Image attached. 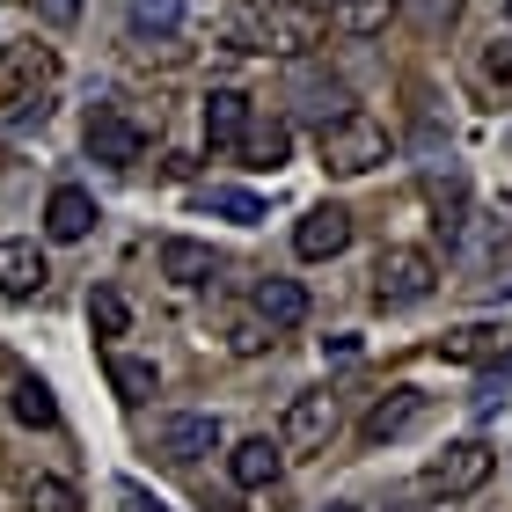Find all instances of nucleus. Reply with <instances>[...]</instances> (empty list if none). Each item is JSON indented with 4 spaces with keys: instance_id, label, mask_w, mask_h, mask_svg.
Returning <instances> with one entry per match:
<instances>
[{
    "instance_id": "nucleus-1",
    "label": "nucleus",
    "mask_w": 512,
    "mask_h": 512,
    "mask_svg": "<svg viewBox=\"0 0 512 512\" xmlns=\"http://www.w3.org/2000/svg\"><path fill=\"white\" fill-rule=\"evenodd\" d=\"M322 44V8L308 0H242L227 15V52H249V59H300Z\"/></svg>"
},
{
    "instance_id": "nucleus-2",
    "label": "nucleus",
    "mask_w": 512,
    "mask_h": 512,
    "mask_svg": "<svg viewBox=\"0 0 512 512\" xmlns=\"http://www.w3.org/2000/svg\"><path fill=\"white\" fill-rule=\"evenodd\" d=\"M454 249H461V264H469V293H483V300L512 293V220L469 213L461 235H454Z\"/></svg>"
},
{
    "instance_id": "nucleus-3",
    "label": "nucleus",
    "mask_w": 512,
    "mask_h": 512,
    "mask_svg": "<svg viewBox=\"0 0 512 512\" xmlns=\"http://www.w3.org/2000/svg\"><path fill=\"white\" fill-rule=\"evenodd\" d=\"M315 154H322L330 176H366V169L388 161V125L366 118V110H344V118L315 125Z\"/></svg>"
},
{
    "instance_id": "nucleus-4",
    "label": "nucleus",
    "mask_w": 512,
    "mask_h": 512,
    "mask_svg": "<svg viewBox=\"0 0 512 512\" xmlns=\"http://www.w3.org/2000/svg\"><path fill=\"white\" fill-rule=\"evenodd\" d=\"M432 286H439L432 249H410V242L381 249V264H374V300L381 308H417V300H432Z\"/></svg>"
},
{
    "instance_id": "nucleus-5",
    "label": "nucleus",
    "mask_w": 512,
    "mask_h": 512,
    "mask_svg": "<svg viewBox=\"0 0 512 512\" xmlns=\"http://www.w3.org/2000/svg\"><path fill=\"white\" fill-rule=\"evenodd\" d=\"M491 469H498V454L483 447V439H447V447L425 461V491L432 498H469V491L491 483Z\"/></svg>"
},
{
    "instance_id": "nucleus-6",
    "label": "nucleus",
    "mask_w": 512,
    "mask_h": 512,
    "mask_svg": "<svg viewBox=\"0 0 512 512\" xmlns=\"http://www.w3.org/2000/svg\"><path fill=\"white\" fill-rule=\"evenodd\" d=\"M154 454L169 469H191V461L220 454V417L213 410H161L154 417Z\"/></svg>"
},
{
    "instance_id": "nucleus-7",
    "label": "nucleus",
    "mask_w": 512,
    "mask_h": 512,
    "mask_svg": "<svg viewBox=\"0 0 512 512\" xmlns=\"http://www.w3.org/2000/svg\"><path fill=\"white\" fill-rule=\"evenodd\" d=\"M330 439H337V395L330 388L293 395L286 417H278V454H322Z\"/></svg>"
},
{
    "instance_id": "nucleus-8",
    "label": "nucleus",
    "mask_w": 512,
    "mask_h": 512,
    "mask_svg": "<svg viewBox=\"0 0 512 512\" xmlns=\"http://www.w3.org/2000/svg\"><path fill=\"white\" fill-rule=\"evenodd\" d=\"M88 154L110 161V169H132V161H147V125L118 103H96L88 110Z\"/></svg>"
},
{
    "instance_id": "nucleus-9",
    "label": "nucleus",
    "mask_w": 512,
    "mask_h": 512,
    "mask_svg": "<svg viewBox=\"0 0 512 512\" xmlns=\"http://www.w3.org/2000/svg\"><path fill=\"white\" fill-rule=\"evenodd\" d=\"M425 410H432V395H425V388L395 381V388L381 395V403L359 417V439H366V447H388V439H403L410 425H425Z\"/></svg>"
},
{
    "instance_id": "nucleus-10",
    "label": "nucleus",
    "mask_w": 512,
    "mask_h": 512,
    "mask_svg": "<svg viewBox=\"0 0 512 512\" xmlns=\"http://www.w3.org/2000/svg\"><path fill=\"white\" fill-rule=\"evenodd\" d=\"M505 352H512L505 322H461V330L432 344V359H447V366H505Z\"/></svg>"
},
{
    "instance_id": "nucleus-11",
    "label": "nucleus",
    "mask_w": 512,
    "mask_h": 512,
    "mask_svg": "<svg viewBox=\"0 0 512 512\" xmlns=\"http://www.w3.org/2000/svg\"><path fill=\"white\" fill-rule=\"evenodd\" d=\"M293 249L308 256V264H330V256H344V249H352V213H344V205H308V213H300V227H293Z\"/></svg>"
},
{
    "instance_id": "nucleus-12",
    "label": "nucleus",
    "mask_w": 512,
    "mask_h": 512,
    "mask_svg": "<svg viewBox=\"0 0 512 512\" xmlns=\"http://www.w3.org/2000/svg\"><path fill=\"white\" fill-rule=\"evenodd\" d=\"M256 322H264V330H300V322H308V286H300V278H256Z\"/></svg>"
},
{
    "instance_id": "nucleus-13",
    "label": "nucleus",
    "mask_w": 512,
    "mask_h": 512,
    "mask_svg": "<svg viewBox=\"0 0 512 512\" xmlns=\"http://www.w3.org/2000/svg\"><path fill=\"white\" fill-rule=\"evenodd\" d=\"M249 96L242 88H213V96H205V147H220V154H235L242 147V132H249Z\"/></svg>"
},
{
    "instance_id": "nucleus-14",
    "label": "nucleus",
    "mask_w": 512,
    "mask_h": 512,
    "mask_svg": "<svg viewBox=\"0 0 512 512\" xmlns=\"http://www.w3.org/2000/svg\"><path fill=\"white\" fill-rule=\"evenodd\" d=\"M44 278H52V271H44V249L37 242H0V293H8V300H37L44 293Z\"/></svg>"
},
{
    "instance_id": "nucleus-15",
    "label": "nucleus",
    "mask_w": 512,
    "mask_h": 512,
    "mask_svg": "<svg viewBox=\"0 0 512 512\" xmlns=\"http://www.w3.org/2000/svg\"><path fill=\"white\" fill-rule=\"evenodd\" d=\"M88 227H96V198H88L81 183H59V191L44 198V235L52 242H81Z\"/></svg>"
},
{
    "instance_id": "nucleus-16",
    "label": "nucleus",
    "mask_w": 512,
    "mask_h": 512,
    "mask_svg": "<svg viewBox=\"0 0 512 512\" xmlns=\"http://www.w3.org/2000/svg\"><path fill=\"white\" fill-rule=\"evenodd\" d=\"M161 278H169V286H213L220 256L205 242H191V235H169V242H161Z\"/></svg>"
},
{
    "instance_id": "nucleus-17",
    "label": "nucleus",
    "mask_w": 512,
    "mask_h": 512,
    "mask_svg": "<svg viewBox=\"0 0 512 512\" xmlns=\"http://www.w3.org/2000/svg\"><path fill=\"white\" fill-rule=\"evenodd\" d=\"M249 169H286L293 161V125H278V118H249L242 132V147H235Z\"/></svg>"
},
{
    "instance_id": "nucleus-18",
    "label": "nucleus",
    "mask_w": 512,
    "mask_h": 512,
    "mask_svg": "<svg viewBox=\"0 0 512 512\" xmlns=\"http://www.w3.org/2000/svg\"><path fill=\"white\" fill-rule=\"evenodd\" d=\"M15 491H22V512H81V491L52 469H15Z\"/></svg>"
},
{
    "instance_id": "nucleus-19",
    "label": "nucleus",
    "mask_w": 512,
    "mask_h": 512,
    "mask_svg": "<svg viewBox=\"0 0 512 512\" xmlns=\"http://www.w3.org/2000/svg\"><path fill=\"white\" fill-rule=\"evenodd\" d=\"M278 469H286L278 439H242V447L227 454V476H235L242 491H264V483H278Z\"/></svg>"
},
{
    "instance_id": "nucleus-20",
    "label": "nucleus",
    "mask_w": 512,
    "mask_h": 512,
    "mask_svg": "<svg viewBox=\"0 0 512 512\" xmlns=\"http://www.w3.org/2000/svg\"><path fill=\"white\" fill-rule=\"evenodd\" d=\"M110 388H118V403H147V395H161V366L132 359V352H110Z\"/></svg>"
},
{
    "instance_id": "nucleus-21",
    "label": "nucleus",
    "mask_w": 512,
    "mask_h": 512,
    "mask_svg": "<svg viewBox=\"0 0 512 512\" xmlns=\"http://www.w3.org/2000/svg\"><path fill=\"white\" fill-rule=\"evenodd\" d=\"M395 8H403V0H330V22L344 37H381Z\"/></svg>"
},
{
    "instance_id": "nucleus-22",
    "label": "nucleus",
    "mask_w": 512,
    "mask_h": 512,
    "mask_svg": "<svg viewBox=\"0 0 512 512\" xmlns=\"http://www.w3.org/2000/svg\"><path fill=\"white\" fill-rule=\"evenodd\" d=\"M352 110V96H344V81H322V74H300V118L308 125H330Z\"/></svg>"
},
{
    "instance_id": "nucleus-23",
    "label": "nucleus",
    "mask_w": 512,
    "mask_h": 512,
    "mask_svg": "<svg viewBox=\"0 0 512 512\" xmlns=\"http://www.w3.org/2000/svg\"><path fill=\"white\" fill-rule=\"evenodd\" d=\"M8 410H15L30 432H52V425H59V403H52V388H44V381H15Z\"/></svg>"
},
{
    "instance_id": "nucleus-24",
    "label": "nucleus",
    "mask_w": 512,
    "mask_h": 512,
    "mask_svg": "<svg viewBox=\"0 0 512 512\" xmlns=\"http://www.w3.org/2000/svg\"><path fill=\"white\" fill-rule=\"evenodd\" d=\"M205 205H213V213H227V220H242V227L264 220V198L242 191V183H213V191H205Z\"/></svg>"
},
{
    "instance_id": "nucleus-25",
    "label": "nucleus",
    "mask_w": 512,
    "mask_h": 512,
    "mask_svg": "<svg viewBox=\"0 0 512 512\" xmlns=\"http://www.w3.org/2000/svg\"><path fill=\"white\" fill-rule=\"evenodd\" d=\"M88 322H96L103 337H125V330H132V308H125V293H118V286H96V293H88Z\"/></svg>"
},
{
    "instance_id": "nucleus-26",
    "label": "nucleus",
    "mask_w": 512,
    "mask_h": 512,
    "mask_svg": "<svg viewBox=\"0 0 512 512\" xmlns=\"http://www.w3.org/2000/svg\"><path fill=\"white\" fill-rule=\"evenodd\" d=\"M183 22V0H132V30L139 37H169Z\"/></svg>"
},
{
    "instance_id": "nucleus-27",
    "label": "nucleus",
    "mask_w": 512,
    "mask_h": 512,
    "mask_svg": "<svg viewBox=\"0 0 512 512\" xmlns=\"http://www.w3.org/2000/svg\"><path fill=\"white\" fill-rule=\"evenodd\" d=\"M271 337H278V330H264L256 315H242V322H235V337H227V344H235V352H264Z\"/></svg>"
},
{
    "instance_id": "nucleus-28",
    "label": "nucleus",
    "mask_w": 512,
    "mask_h": 512,
    "mask_svg": "<svg viewBox=\"0 0 512 512\" xmlns=\"http://www.w3.org/2000/svg\"><path fill=\"white\" fill-rule=\"evenodd\" d=\"M30 8H37L44 22H59V30H66V22H74V15H81V0H30Z\"/></svg>"
},
{
    "instance_id": "nucleus-29",
    "label": "nucleus",
    "mask_w": 512,
    "mask_h": 512,
    "mask_svg": "<svg viewBox=\"0 0 512 512\" xmlns=\"http://www.w3.org/2000/svg\"><path fill=\"white\" fill-rule=\"evenodd\" d=\"M118 498H125V505H132V512H169V505H161V498H147V491H139V483H132V476H125V483H118Z\"/></svg>"
},
{
    "instance_id": "nucleus-30",
    "label": "nucleus",
    "mask_w": 512,
    "mask_h": 512,
    "mask_svg": "<svg viewBox=\"0 0 512 512\" xmlns=\"http://www.w3.org/2000/svg\"><path fill=\"white\" fill-rule=\"evenodd\" d=\"M322 512H359V505H322Z\"/></svg>"
},
{
    "instance_id": "nucleus-31",
    "label": "nucleus",
    "mask_w": 512,
    "mask_h": 512,
    "mask_svg": "<svg viewBox=\"0 0 512 512\" xmlns=\"http://www.w3.org/2000/svg\"><path fill=\"white\" fill-rule=\"evenodd\" d=\"M505 374H512V352H505Z\"/></svg>"
},
{
    "instance_id": "nucleus-32",
    "label": "nucleus",
    "mask_w": 512,
    "mask_h": 512,
    "mask_svg": "<svg viewBox=\"0 0 512 512\" xmlns=\"http://www.w3.org/2000/svg\"><path fill=\"white\" fill-rule=\"evenodd\" d=\"M505 8H512V0H505Z\"/></svg>"
}]
</instances>
